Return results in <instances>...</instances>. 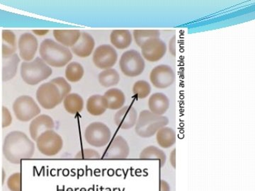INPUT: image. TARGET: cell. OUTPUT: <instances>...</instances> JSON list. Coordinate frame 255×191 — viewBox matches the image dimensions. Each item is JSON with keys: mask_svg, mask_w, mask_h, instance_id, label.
Listing matches in <instances>:
<instances>
[{"mask_svg": "<svg viewBox=\"0 0 255 191\" xmlns=\"http://www.w3.org/2000/svg\"><path fill=\"white\" fill-rule=\"evenodd\" d=\"M35 151L34 142L21 131L10 132L3 142V155L11 164H18L22 159H31Z\"/></svg>", "mask_w": 255, "mask_h": 191, "instance_id": "1", "label": "cell"}, {"mask_svg": "<svg viewBox=\"0 0 255 191\" xmlns=\"http://www.w3.org/2000/svg\"><path fill=\"white\" fill-rule=\"evenodd\" d=\"M132 39L137 46H142L145 42L152 38H159L160 31L159 30H134L132 31Z\"/></svg>", "mask_w": 255, "mask_h": 191, "instance_id": "30", "label": "cell"}, {"mask_svg": "<svg viewBox=\"0 0 255 191\" xmlns=\"http://www.w3.org/2000/svg\"><path fill=\"white\" fill-rule=\"evenodd\" d=\"M103 96L107 103V109L119 110L125 105V94L119 89H110Z\"/></svg>", "mask_w": 255, "mask_h": 191, "instance_id": "21", "label": "cell"}, {"mask_svg": "<svg viewBox=\"0 0 255 191\" xmlns=\"http://www.w3.org/2000/svg\"><path fill=\"white\" fill-rule=\"evenodd\" d=\"M32 32H33L35 35H37V36H43L48 34L50 31L49 30H33Z\"/></svg>", "mask_w": 255, "mask_h": 191, "instance_id": "39", "label": "cell"}, {"mask_svg": "<svg viewBox=\"0 0 255 191\" xmlns=\"http://www.w3.org/2000/svg\"><path fill=\"white\" fill-rule=\"evenodd\" d=\"M140 49L144 60L150 63H156L164 58L167 46L160 38H152L145 42Z\"/></svg>", "mask_w": 255, "mask_h": 191, "instance_id": "12", "label": "cell"}, {"mask_svg": "<svg viewBox=\"0 0 255 191\" xmlns=\"http://www.w3.org/2000/svg\"><path fill=\"white\" fill-rule=\"evenodd\" d=\"M159 191H171L170 186L167 181L161 179L159 182Z\"/></svg>", "mask_w": 255, "mask_h": 191, "instance_id": "37", "label": "cell"}, {"mask_svg": "<svg viewBox=\"0 0 255 191\" xmlns=\"http://www.w3.org/2000/svg\"><path fill=\"white\" fill-rule=\"evenodd\" d=\"M19 56L16 53L11 56L3 58L2 59V81L8 82L12 80L17 73Z\"/></svg>", "mask_w": 255, "mask_h": 191, "instance_id": "23", "label": "cell"}, {"mask_svg": "<svg viewBox=\"0 0 255 191\" xmlns=\"http://www.w3.org/2000/svg\"><path fill=\"white\" fill-rule=\"evenodd\" d=\"M95 41L90 34L86 32H81V36L75 46L70 48L73 55L79 58H88L93 53L95 48Z\"/></svg>", "mask_w": 255, "mask_h": 191, "instance_id": "17", "label": "cell"}, {"mask_svg": "<svg viewBox=\"0 0 255 191\" xmlns=\"http://www.w3.org/2000/svg\"><path fill=\"white\" fill-rule=\"evenodd\" d=\"M152 87L150 84L145 80H139L133 85L132 92L139 99L147 98L150 95Z\"/></svg>", "mask_w": 255, "mask_h": 191, "instance_id": "31", "label": "cell"}, {"mask_svg": "<svg viewBox=\"0 0 255 191\" xmlns=\"http://www.w3.org/2000/svg\"><path fill=\"white\" fill-rule=\"evenodd\" d=\"M40 58L50 68H62L73 60L71 50L56 41L46 38L39 47Z\"/></svg>", "mask_w": 255, "mask_h": 191, "instance_id": "2", "label": "cell"}, {"mask_svg": "<svg viewBox=\"0 0 255 191\" xmlns=\"http://www.w3.org/2000/svg\"><path fill=\"white\" fill-rule=\"evenodd\" d=\"M17 47L20 58L24 62L32 61L38 50V39L33 33H23L18 38Z\"/></svg>", "mask_w": 255, "mask_h": 191, "instance_id": "13", "label": "cell"}, {"mask_svg": "<svg viewBox=\"0 0 255 191\" xmlns=\"http://www.w3.org/2000/svg\"><path fill=\"white\" fill-rule=\"evenodd\" d=\"M50 82L54 84L55 86L58 87L63 99L71 92L72 87L65 78L59 77V78L53 79Z\"/></svg>", "mask_w": 255, "mask_h": 191, "instance_id": "32", "label": "cell"}, {"mask_svg": "<svg viewBox=\"0 0 255 191\" xmlns=\"http://www.w3.org/2000/svg\"><path fill=\"white\" fill-rule=\"evenodd\" d=\"M149 78L153 87L164 90L173 85L176 76L173 69L169 65H159L151 70Z\"/></svg>", "mask_w": 255, "mask_h": 191, "instance_id": "11", "label": "cell"}, {"mask_svg": "<svg viewBox=\"0 0 255 191\" xmlns=\"http://www.w3.org/2000/svg\"><path fill=\"white\" fill-rule=\"evenodd\" d=\"M119 67L125 76L136 78L142 75L145 70V62L137 50H127L121 56Z\"/></svg>", "mask_w": 255, "mask_h": 191, "instance_id": "5", "label": "cell"}, {"mask_svg": "<svg viewBox=\"0 0 255 191\" xmlns=\"http://www.w3.org/2000/svg\"><path fill=\"white\" fill-rule=\"evenodd\" d=\"M87 112L93 116H100L107 111V105L104 96L92 95L87 100Z\"/></svg>", "mask_w": 255, "mask_h": 191, "instance_id": "24", "label": "cell"}, {"mask_svg": "<svg viewBox=\"0 0 255 191\" xmlns=\"http://www.w3.org/2000/svg\"><path fill=\"white\" fill-rule=\"evenodd\" d=\"M63 144L62 137L53 130L43 132L36 141V146L40 153L46 157L58 155L63 150Z\"/></svg>", "mask_w": 255, "mask_h": 191, "instance_id": "7", "label": "cell"}, {"mask_svg": "<svg viewBox=\"0 0 255 191\" xmlns=\"http://www.w3.org/2000/svg\"><path fill=\"white\" fill-rule=\"evenodd\" d=\"M55 122L50 115L46 114L38 115L31 120L29 125V134L31 140L36 142L42 133L48 130H53Z\"/></svg>", "mask_w": 255, "mask_h": 191, "instance_id": "16", "label": "cell"}, {"mask_svg": "<svg viewBox=\"0 0 255 191\" xmlns=\"http://www.w3.org/2000/svg\"><path fill=\"white\" fill-rule=\"evenodd\" d=\"M138 114L134 107L125 105L114 115V123L122 130H130L135 127Z\"/></svg>", "mask_w": 255, "mask_h": 191, "instance_id": "14", "label": "cell"}, {"mask_svg": "<svg viewBox=\"0 0 255 191\" xmlns=\"http://www.w3.org/2000/svg\"><path fill=\"white\" fill-rule=\"evenodd\" d=\"M6 186L10 191H21V174L20 172L11 174L7 181Z\"/></svg>", "mask_w": 255, "mask_h": 191, "instance_id": "33", "label": "cell"}, {"mask_svg": "<svg viewBox=\"0 0 255 191\" xmlns=\"http://www.w3.org/2000/svg\"><path fill=\"white\" fill-rule=\"evenodd\" d=\"M36 97L38 104L46 110L53 109L63 100L58 87L50 82L40 85Z\"/></svg>", "mask_w": 255, "mask_h": 191, "instance_id": "9", "label": "cell"}, {"mask_svg": "<svg viewBox=\"0 0 255 191\" xmlns=\"http://www.w3.org/2000/svg\"><path fill=\"white\" fill-rule=\"evenodd\" d=\"M120 75L117 70L114 68L102 70L98 75V81L101 86L105 88H110L117 86L120 82Z\"/></svg>", "mask_w": 255, "mask_h": 191, "instance_id": "27", "label": "cell"}, {"mask_svg": "<svg viewBox=\"0 0 255 191\" xmlns=\"http://www.w3.org/2000/svg\"><path fill=\"white\" fill-rule=\"evenodd\" d=\"M65 75L67 81L76 83L83 78L85 69L78 62H70L65 68Z\"/></svg>", "mask_w": 255, "mask_h": 191, "instance_id": "29", "label": "cell"}, {"mask_svg": "<svg viewBox=\"0 0 255 191\" xmlns=\"http://www.w3.org/2000/svg\"><path fill=\"white\" fill-rule=\"evenodd\" d=\"M12 108L16 119L24 123L31 121L39 115L41 111L36 100L28 95L18 97L13 103Z\"/></svg>", "mask_w": 255, "mask_h": 191, "instance_id": "6", "label": "cell"}, {"mask_svg": "<svg viewBox=\"0 0 255 191\" xmlns=\"http://www.w3.org/2000/svg\"><path fill=\"white\" fill-rule=\"evenodd\" d=\"M20 73L25 83L34 86L49 78L53 70L40 57H37L32 61L23 62Z\"/></svg>", "mask_w": 255, "mask_h": 191, "instance_id": "4", "label": "cell"}, {"mask_svg": "<svg viewBox=\"0 0 255 191\" xmlns=\"http://www.w3.org/2000/svg\"><path fill=\"white\" fill-rule=\"evenodd\" d=\"M169 120L164 115H157L149 110H143L139 113L135 132L142 138H149L156 135L162 127L167 126Z\"/></svg>", "mask_w": 255, "mask_h": 191, "instance_id": "3", "label": "cell"}, {"mask_svg": "<svg viewBox=\"0 0 255 191\" xmlns=\"http://www.w3.org/2000/svg\"><path fill=\"white\" fill-rule=\"evenodd\" d=\"M1 38H2V46H1L2 58H6L15 54L17 50V41H16V35L14 34V32L9 30H3Z\"/></svg>", "mask_w": 255, "mask_h": 191, "instance_id": "25", "label": "cell"}, {"mask_svg": "<svg viewBox=\"0 0 255 191\" xmlns=\"http://www.w3.org/2000/svg\"><path fill=\"white\" fill-rule=\"evenodd\" d=\"M170 106L168 97L164 94L157 92L150 96L148 99L149 110L157 115H164Z\"/></svg>", "mask_w": 255, "mask_h": 191, "instance_id": "18", "label": "cell"}, {"mask_svg": "<svg viewBox=\"0 0 255 191\" xmlns=\"http://www.w3.org/2000/svg\"><path fill=\"white\" fill-rule=\"evenodd\" d=\"M118 58L117 50L108 44L97 47L92 55V60L95 66L102 70L113 68L118 61Z\"/></svg>", "mask_w": 255, "mask_h": 191, "instance_id": "10", "label": "cell"}, {"mask_svg": "<svg viewBox=\"0 0 255 191\" xmlns=\"http://www.w3.org/2000/svg\"><path fill=\"white\" fill-rule=\"evenodd\" d=\"M12 123V116L9 110L6 107H2V127H9Z\"/></svg>", "mask_w": 255, "mask_h": 191, "instance_id": "35", "label": "cell"}, {"mask_svg": "<svg viewBox=\"0 0 255 191\" xmlns=\"http://www.w3.org/2000/svg\"><path fill=\"white\" fill-rule=\"evenodd\" d=\"M157 145L162 149L173 147L177 142V133L172 127H162L155 135Z\"/></svg>", "mask_w": 255, "mask_h": 191, "instance_id": "22", "label": "cell"}, {"mask_svg": "<svg viewBox=\"0 0 255 191\" xmlns=\"http://www.w3.org/2000/svg\"><path fill=\"white\" fill-rule=\"evenodd\" d=\"M141 159H157L160 162V167H163L167 162V156L162 149L156 146H147L141 151L139 155Z\"/></svg>", "mask_w": 255, "mask_h": 191, "instance_id": "28", "label": "cell"}, {"mask_svg": "<svg viewBox=\"0 0 255 191\" xmlns=\"http://www.w3.org/2000/svg\"><path fill=\"white\" fill-rule=\"evenodd\" d=\"M64 108L68 113L75 115L80 113L85 106V102L80 95L70 93L64 98Z\"/></svg>", "mask_w": 255, "mask_h": 191, "instance_id": "26", "label": "cell"}, {"mask_svg": "<svg viewBox=\"0 0 255 191\" xmlns=\"http://www.w3.org/2000/svg\"><path fill=\"white\" fill-rule=\"evenodd\" d=\"M75 158L80 159H100L101 155L97 150L87 148L79 151L75 155Z\"/></svg>", "mask_w": 255, "mask_h": 191, "instance_id": "34", "label": "cell"}, {"mask_svg": "<svg viewBox=\"0 0 255 191\" xmlns=\"http://www.w3.org/2000/svg\"><path fill=\"white\" fill-rule=\"evenodd\" d=\"M130 154V147L126 139L116 136L105 150L103 158L109 159H127Z\"/></svg>", "mask_w": 255, "mask_h": 191, "instance_id": "15", "label": "cell"}, {"mask_svg": "<svg viewBox=\"0 0 255 191\" xmlns=\"http://www.w3.org/2000/svg\"><path fill=\"white\" fill-rule=\"evenodd\" d=\"M167 50H169V53L172 56L176 57L177 55V36H172V38L169 40Z\"/></svg>", "mask_w": 255, "mask_h": 191, "instance_id": "36", "label": "cell"}, {"mask_svg": "<svg viewBox=\"0 0 255 191\" xmlns=\"http://www.w3.org/2000/svg\"><path fill=\"white\" fill-rule=\"evenodd\" d=\"M176 152H177V150H176V148H174L171 152L170 155H169V162H170L171 166H172V168L174 169H176V167H177V164H176Z\"/></svg>", "mask_w": 255, "mask_h": 191, "instance_id": "38", "label": "cell"}, {"mask_svg": "<svg viewBox=\"0 0 255 191\" xmlns=\"http://www.w3.org/2000/svg\"><path fill=\"white\" fill-rule=\"evenodd\" d=\"M110 41L114 48L126 50L131 45L132 36L128 30H114L110 34Z\"/></svg>", "mask_w": 255, "mask_h": 191, "instance_id": "20", "label": "cell"}, {"mask_svg": "<svg viewBox=\"0 0 255 191\" xmlns=\"http://www.w3.org/2000/svg\"><path fill=\"white\" fill-rule=\"evenodd\" d=\"M112 136L110 127L102 122H93L85 129V140L89 145L97 148L108 145Z\"/></svg>", "mask_w": 255, "mask_h": 191, "instance_id": "8", "label": "cell"}, {"mask_svg": "<svg viewBox=\"0 0 255 191\" xmlns=\"http://www.w3.org/2000/svg\"><path fill=\"white\" fill-rule=\"evenodd\" d=\"M53 34L57 43L66 48H71L78 41L81 36V31L80 30L55 29L53 31Z\"/></svg>", "mask_w": 255, "mask_h": 191, "instance_id": "19", "label": "cell"}]
</instances>
